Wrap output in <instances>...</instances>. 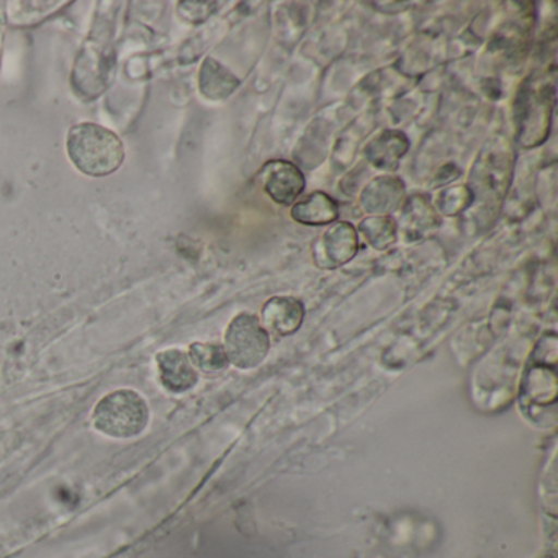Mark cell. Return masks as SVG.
<instances>
[{"instance_id": "9c48e42d", "label": "cell", "mask_w": 558, "mask_h": 558, "mask_svg": "<svg viewBox=\"0 0 558 558\" xmlns=\"http://www.w3.org/2000/svg\"><path fill=\"white\" fill-rule=\"evenodd\" d=\"M293 220L310 227H323L338 218V204L323 192H313L292 208Z\"/></svg>"}, {"instance_id": "8992f818", "label": "cell", "mask_w": 558, "mask_h": 558, "mask_svg": "<svg viewBox=\"0 0 558 558\" xmlns=\"http://www.w3.org/2000/svg\"><path fill=\"white\" fill-rule=\"evenodd\" d=\"M159 380L171 393H185L195 387L198 374L191 359L181 349H166L156 355Z\"/></svg>"}, {"instance_id": "5b68a950", "label": "cell", "mask_w": 558, "mask_h": 558, "mask_svg": "<svg viewBox=\"0 0 558 558\" xmlns=\"http://www.w3.org/2000/svg\"><path fill=\"white\" fill-rule=\"evenodd\" d=\"M259 179L267 195L280 205H292L305 189V178L292 162H267Z\"/></svg>"}, {"instance_id": "7a4b0ae2", "label": "cell", "mask_w": 558, "mask_h": 558, "mask_svg": "<svg viewBox=\"0 0 558 558\" xmlns=\"http://www.w3.org/2000/svg\"><path fill=\"white\" fill-rule=\"evenodd\" d=\"M93 421L99 433L116 439L140 436L148 426V403L138 391L116 390L96 404Z\"/></svg>"}, {"instance_id": "ba28073f", "label": "cell", "mask_w": 558, "mask_h": 558, "mask_svg": "<svg viewBox=\"0 0 558 558\" xmlns=\"http://www.w3.org/2000/svg\"><path fill=\"white\" fill-rule=\"evenodd\" d=\"M403 197V182L397 178H378L367 185L362 204L372 214H390L397 210Z\"/></svg>"}, {"instance_id": "8fae6325", "label": "cell", "mask_w": 558, "mask_h": 558, "mask_svg": "<svg viewBox=\"0 0 558 558\" xmlns=\"http://www.w3.org/2000/svg\"><path fill=\"white\" fill-rule=\"evenodd\" d=\"M238 86L240 81L230 71L225 70L217 61H205L201 73V90L205 97L211 100L225 99L233 94Z\"/></svg>"}, {"instance_id": "30bf717a", "label": "cell", "mask_w": 558, "mask_h": 558, "mask_svg": "<svg viewBox=\"0 0 558 558\" xmlns=\"http://www.w3.org/2000/svg\"><path fill=\"white\" fill-rule=\"evenodd\" d=\"M408 140L400 132H385L365 149L372 165L380 169H395L408 149Z\"/></svg>"}, {"instance_id": "7c38bea8", "label": "cell", "mask_w": 558, "mask_h": 558, "mask_svg": "<svg viewBox=\"0 0 558 558\" xmlns=\"http://www.w3.org/2000/svg\"><path fill=\"white\" fill-rule=\"evenodd\" d=\"M187 355L195 371L198 368L205 374H217L230 365L223 345L211 344V342H194L189 348Z\"/></svg>"}, {"instance_id": "4fadbf2b", "label": "cell", "mask_w": 558, "mask_h": 558, "mask_svg": "<svg viewBox=\"0 0 558 558\" xmlns=\"http://www.w3.org/2000/svg\"><path fill=\"white\" fill-rule=\"evenodd\" d=\"M361 231L367 238L368 243L377 250H385L397 238V227L388 217L367 218L362 221Z\"/></svg>"}, {"instance_id": "52a82bcc", "label": "cell", "mask_w": 558, "mask_h": 558, "mask_svg": "<svg viewBox=\"0 0 558 558\" xmlns=\"http://www.w3.org/2000/svg\"><path fill=\"white\" fill-rule=\"evenodd\" d=\"M305 308L293 296H274L263 306V326L279 336H290L302 326Z\"/></svg>"}, {"instance_id": "3957f363", "label": "cell", "mask_w": 558, "mask_h": 558, "mask_svg": "<svg viewBox=\"0 0 558 558\" xmlns=\"http://www.w3.org/2000/svg\"><path fill=\"white\" fill-rule=\"evenodd\" d=\"M223 349L234 367L243 371L257 367L269 352V332L257 316L241 313L228 326Z\"/></svg>"}, {"instance_id": "277c9868", "label": "cell", "mask_w": 558, "mask_h": 558, "mask_svg": "<svg viewBox=\"0 0 558 558\" xmlns=\"http://www.w3.org/2000/svg\"><path fill=\"white\" fill-rule=\"evenodd\" d=\"M359 240L349 223H336L319 238L315 246V260L323 269L344 266L357 254Z\"/></svg>"}, {"instance_id": "6da1fadb", "label": "cell", "mask_w": 558, "mask_h": 558, "mask_svg": "<svg viewBox=\"0 0 558 558\" xmlns=\"http://www.w3.org/2000/svg\"><path fill=\"white\" fill-rule=\"evenodd\" d=\"M68 156L71 162L90 178H106L125 159L122 140L96 123H80L68 133Z\"/></svg>"}]
</instances>
